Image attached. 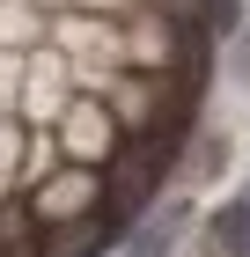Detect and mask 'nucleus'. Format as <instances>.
Segmentation results:
<instances>
[{
  "label": "nucleus",
  "mask_w": 250,
  "mask_h": 257,
  "mask_svg": "<svg viewBox=\"0 0 250 257\" xmlns=\"http://www.w3.org/2000/svg\"><path fill=\"white\" fill-rule=\"evenodd\" d=\"M184 228H192V198H170L162 213H147L125 242V257H177L184 250Z\"/></svg>",
  "instance_id": "7ed1b4c3"
},
{
  "label": "nucleus",
  "mask_w": 250,
  "mask_h": 257,
  "mask_svg": "<svg viewBox=\"0 0 250 257\" xmlns=\"http://www.w3.org/2000/svg\"><path fill=\"white\" fill-rule=\"evenodd\" d=\"M199 257H250V191L228 198L221 213H206V228H199Z\"/></svg>",
  "instance_id": "20e7f679"
},
{
  "label": "nucleus",
  "mask_w": 250,
  "mask_h": 257,
  "mask_svg": "<svg viewBox=\"0 0 250 257\" xmlns=\"http://www.w3.org/2000/svg\"><path fill=\"white\" fill-rule=\"evenodd\" d=\"M221 155H228V140H199V155H192V177H213V169H221Z\"/></svg>",
  "instance_id": "39448f33"
},
{
  "label": "nucleus",
  "mask_w": 250,
  "mask_h": 257,
  "mask_svg": "<svg viewBox=\"0 0 250 257\" xmlns=\"http://www.w3.org/2000/svg\"><path fill=\"white\" fill-rule=\"evenodd\" d=\"M170 162H177V133H162V125L118 140L111 155H103V206L140 220L154 206V191H162V177H170Z\"/></svg>",
  "instance_id": "f257e3e1"
},
{
  "label": "nucleus",
  "mask_w": 250,
  "mask_h": 257,
  "mask_svg": "<svg viewBox=\"0 0 250 257\" xmlns=\"http://www.w3.org/2000/svg\"><path fill=\"white\" fill-rule=\"evenodd\" d=\"M133 228H140V220L111 213V206L96 198L89 213L52 220V228H44V257H103V250H125V242H133Z\"/></svg>",
  "instance_id": "f03ea898"
}]
</instances>
